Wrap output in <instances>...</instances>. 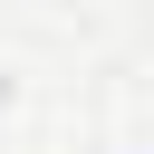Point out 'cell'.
Wrapping results in <instances>:
<instances>
[]
</instances>
